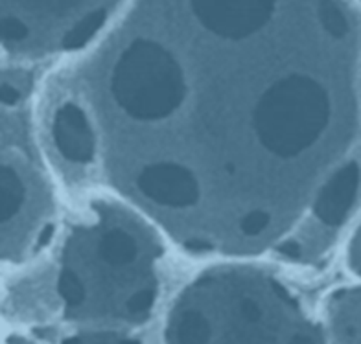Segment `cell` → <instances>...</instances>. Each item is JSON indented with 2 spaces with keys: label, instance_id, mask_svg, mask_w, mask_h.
<instances>
[{
  "label": "cell",
  "instance_id": "cell-8",
  "mask_svg": "<svg viewBox=\"0 0 361 344\" xmlns=\"http://www.w3.org/2000/svg\"><path fill=\"white\" fill-rule=\"evenodd\" d=\"M4 344H37L23 333L8 335ZM59 344H140V340L133 335V331L118 330H87L76 328L71 335H67Z\"/></svg>",
  "mask_w": 361,
  "mask_h": 344
},
{
  "label": "cell",
  "instance_id": "cell-10",
  "mask_svg": "<svg viewBox=\"0 0 361 344\" xmlns=\"http://www.w3.org/2000/svg\"><path fill=\"white\" fill-rule=\"evenodd\" d=\"M360 2H361V0H360Z\"/></svg>",
  "mask_w": 361,
  "mask_h": 344
},
{
  "label": "cell",
  "instance_id": "cell-3",
  "mask_svg": "<svg viewBox=\"0 0 361 344\" xmlns=\"http://www.w3.org/2000/svg\"><path fill=\"white\" fill-rule=\"evenodd\" d=\"M162 344H324V335L284 280L245 259H225L180 288Z\"/></svg>",
  "mask_w": 361,
  "mask_h": 344
},
{
  "label": "cell",
  "instance_id": "cell-9",
  "mask_svg": "<svg viewBox=\"0 0 361 344\" xmlns=\"http://www.w3.org/2000/svg\"><path fill=\"white\" fill-rule=\"evenodd\" d=\"M347 265L350 273L361 280V225L352 234L347 247Z\"/></svg>",
  "mask_w": 361,
  "mask_h": 344
},
{
  "label": "cell",
  "instance_id": "cell-6",
  "mask_svg": "<svg viewBox=\"0 0 361 344\" xmlns=\"http://www.w3.org/2000/svg\"><path fill=\"white\" fill-rule=\"evenodd\" d=\"M47 137L54 156L65 170L78 175L96 170L98 146L94 129L72 94L54 102L47 118Z\"/></svg>",
  "mask_w": 361,
  "mask_h": 344
},
{
  "label": "cell",
  "instance_id": "cell-2",
  "mask_svg": "<svg viewBox=\"0 0 361 344\" xmlns=\"http://www.w3.org/2000/svg\"><path fill=\"white\" fill-rule=\"evenodd\" d=\"M164 238L118 197L90 199L63 234L54 295L74 328L133 331L161 297Z\"/></svg>",
  "mask_w": 361,
  "mask_h": 344
},
{
  "label": "cell",
  "instance_id": "cell-7",
  "mask_svg": "<svg viewBox=\"0 0 361 344\" xmlns=\"http://www.w3.org/2000/svg\"><path fill=\"white\" fill-rule=\"evenodd\" d=\"M319 322L324 344H361V285H341L328 293Z\"/></svg>",
  "mask_w": 361,
  "mask_h": 344
},
{
  "label": "cell",
  "instance_id": "cell-4",
  "mask_svg": "<svg viewBox=\"0 0 361 344\" xmlns=\"http://www.w3.org/2000/svg\"><path fill=\"white\" fill-rule=\"evenodd\" d=\"M118 0H2V48L17 59L76 52L102 32Z\"/></svg>",
  "mask_w": 361,
  "mask_h": 344
},
{
  "label": "cell",
  "instance_id": "cell-1",
  "mask_svg": "<svg viewBox=\"0 0 361 344\" xmlns=\"http://www.w3.org/2000/svg\"><path fill=\"white\" fill-rule=\"evenodd\" d=\"M72 96L164 240L276 254L361 162V23L343 0H149Z\"/></svg>",
  "mask_w": 361,
  "mask_h": 344
},
{
  "label": "cell",
  "instance_id": "cell-5",
  "mask_svg": "<svg viewBox=\"0 0 361 344\" xmlns=\"http://www.w3.org/2000/svg\"><path fill=\"white\" fill-rule=\"evenodd\" d=\"M4 123L2 144V259L19 265L43 249L56 219V201L44 168L34 151L15 140Z\"/></svg>",
  "mask_w": 361,
  "mask_h": 344
}]
</instances>
